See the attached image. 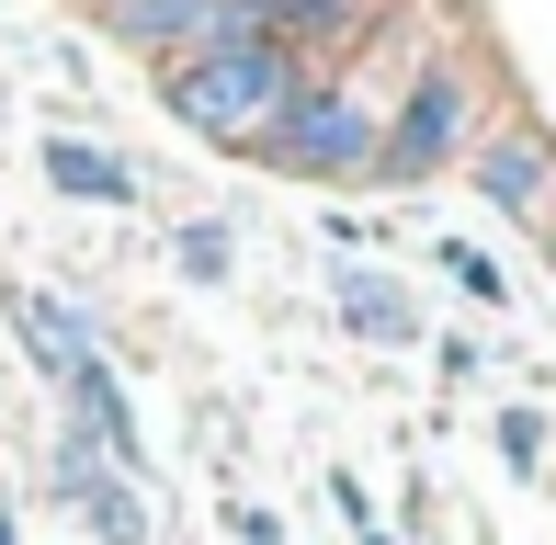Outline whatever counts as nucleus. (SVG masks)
<instances>
[{
  "mask_svg": "<svg viewBox=\"0 0 556 545\" xmlns=\"http://www.w3.org/2000/svg\"><path fill=\"white\" fill-rule=\"evenodd\" d=\"M454 170H466V193H489L511 228H545V126H534V114L477 126V148H466Z\"/></svg>",
  "mask_w": 556,
  "mask_h": 545,
  "instance_id": "4",
  "label": "nucleus"
},
{
  "mask_svg": "<svg viewBox=\"0 0 556 545\" xmlns=\"http://www.w3.org/2000/svg\"><path fill=\"white\" fill-rule=\"evenodd\" d=\"M341 330L352 341H420V307H409V284H387V272H341Z\"/></svg>",
  "mask_w": 556,
  "mask_h": 545,
  "instance_id": "9",
  "label": "nucleus"
},
{
  "mask_svg": "<svg viewBox=\"0 0 556 545\" xmlns=\"http://www.w3.org/2000/svg\"><path fill=\"white\" fill-rule=\"evenodd\" d=\"M352 545H397V534H352Z\"/></svg>",
  "mask_w": 556,
  "mask_h": 545,
  "instance_id": "15",
  "label": "nucleus"
},
{
  "mask_svg": "<svg viewBox=\"0 0 556 545\" xmlns=\"http://www.w3.org/2000/svg\"><path fill=\"white\" fill-rule=\"evenodd\" d=\"M35 160H46V182H58L68 205H137V170H125L114 148H91V137H46Z\"/></svg>",
  "mask_w": 556,
  "mask_h": 545,
  "instance_id": "8",
  "label": "nucleus"
},
{
  "mask_svg": "<svg viewBox=\"0 0 556 545\" xmlns=\"http://www.w3.org/2000/svg\"><path fill=\"white\" fill-rule=\"evenodd\" d=\"M375 137H387V91H364L352 68H330V80H307L273 114V137L250 148V160L295 170V182H375Z\"/></svg>",
  "mask_w": 556,
  "mask_h": 545,
  "instance_id": "2",
  "label": "nucleus"
},
{
  "mask_svg": "<svg viewBox=\"0 0 556 545\" xmlns=\"http://www.w3.org/2000/svg\"><path fill=\"white\" fill-rule=\"evenodd\" d=\"M12 330H23V353H35V376H46V386H68L91 353H103V341H91V318L68 307V295H35V284L12 295Z\"/></svg>",
  "mask_w": 556,
  "mask_h": 545,
  "instance_id": "7",
  "label": "nucleus"
},
{
  "mask_svg": "<svg viewBox=\"0 0 556 545\" xmlns=\"http://www.w3.org/2000/svg\"><path fill=\"white\" fill-rule=\"evenodd\" d=\"M0 545H23V523H12V511H0Z\"/></svg>",
  "mask_w": 556,
  "mask_h": 545,
  "instance_id": "14",
  "label": "nucleus"
},
{
  "mask_svg": "<svg viewBox=\"0 0 556 545\" xmlns=\"http://www.w3.org/2000/svg\"><path fill=\"white\" fill-rule=\"evenodd\" d=\"M170 262H182L193 284H216V272H227V228H216V216H193V228L170 239Z\"/></svg>",
  "mask_w": 556,
  "mask_h": 545,
  "instance_id": "12",
  "label": "nucleus"
},
{
  "mask_svg": "<svg viewBox=\"0 0 556 545\" xmlns=\"http://www.w3.org/2000/svg\"><path fill=\"white\" fill-rule=\"evenodd\" d=\"M295 91H307V68H295L273 35H239V46H216V58H170V68H160L170 126L205 137V148H239V160L273 137V114H285Z\"/></svg>",
  "mask_w": 556,
  "mask_h": 545,
  "instance_id": "1",
  "label": "nucleus"
},
{
  "mask_svg": "<svg viewBox=\"0 0 556 545\" xmlns=\"http://www.w3.org/2000/svg\"><path fill=\"white\" fill-rule=\"evenodd\" d=\"M58 489H68V523H80L91 545H148V500H137V478H114L103 455L58 443Z\"/></svg>",
  "mask_w": 556,
  "mask_h": 545,
  "instance_id": "5",
  "label": "nucleus"
},
{
  "mask_svg": "<svg viewBox=\"0 0 556 545\" xmlns=\"http://www.w3.org/2000/svg\"><path fill=\"white\" fill-rule=\"evenodd\" d=\"M58 398H68V420H80V432H68L80 455L103 443V466H114V478H137V466H148V443H137V409H125V386H114V364H103V353H91L80 376L58 386Z\"/></svg>",
  "mask_w": 556,
  "mask_h": 545,
  "instance_id": "6",
  "label": "nucleus"
},
{
  "mask_svg": "<svg viewBox=\"0 0 556 545\" xmlns=\"http://www.w3.org/2000/svg\"><path fill=\"white\" fill-rule=\"evenodd\" d=\"M477 148V80L454 58H420L409 68V91L387 103V137H375V182H443L454 160Z\"/></svg>",
  "mask_w": 556,
  "mask_h": 545,
  "instance_id": "3",
  "label": "nucleus"
},
{
  "mask_svg": "<svg viewBox=\"0 0 556 545\" xmlns=\"http://www.w3.org/2000/svg\"><path fill=\"white\" fill-rule=\"evenodd\" d=\"M489 443H500V466H511V478H545V409L534 398H511L489 420Z\"/></svg>",
  "mask_w": 556,
  "mask_h": 545,
  "instance_id": "10",
  "label": "nucleus"
},
{
  "mask_svg": "<svg viewBox=\"0 0 556 545\" xmlns=\"http://www.w3.org/2000/svg\"><path fill=\"white\" fill-rule=\"evenodd\" d=\"M330 511H341L352 534H375V489H364V478H330Z\"/></svg>",
  "mask_w": 556,
  "mask_h": 545,
  "instance_id": "13",
  "label": "nucleus"
},
{
  "mask_svg": "<svg viewBox=\"0 0 556 545\" xmlns=\"http://www.w3.org/2000/svg\"><path fill=\"white\" fill-rule=\"evenodd\" d=\"M443 272H454L466 295H477V307H511V284H500V262H489V251H466V239H443Z\"/></svg>",
  "mask_w": 556,
  "mask_h": 545,
  "instance_id": "11",
  "label": "nucleus"
}]
</instances>
